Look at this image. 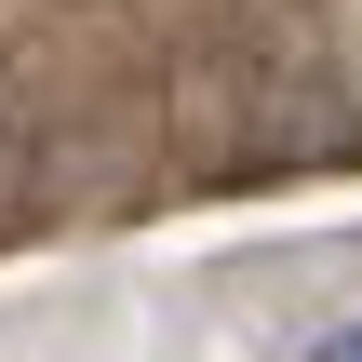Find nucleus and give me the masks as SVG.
<instances>
[{"mask_svg": "<svg viewBox=\"0 0 362 362\" xmlns=\"http://www.w3.org/2000/svg\"><path fill=\"white\" fill-rule=\"evenodd\" d=\"M309 362H362V322H336V336H309Z\"/></svg>", "mask_w": 362, "mask_h": 362, "instance_id": "nucleus-1", "label": "nucleus"}]
</instances>
